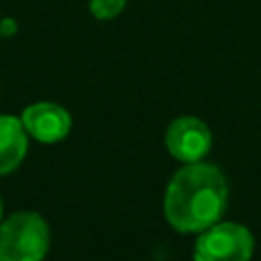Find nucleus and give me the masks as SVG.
<instances>
[{
	"mask_svg": "<svg viewBox=\"0 0 261 261\" xmlns=\"http://www.w3.org/2000/svg\"><path fill=\"white\" fill-rule=\"evenodd\" d=\"M48 222L35 211H18L0 222V261H41L48 252Z\"/></svg>",
	"mask_w": 261,
	"mask_h": 261,
	"instance_id": "f03ea898",
	"label": "nucleus"
},
{
	"mask_svg": "<svg viewBox=\"0 0 261 261\" xmlns=\"http://www.w3.org/2000/svg\"><path fill=\"white\" fill-rule=\"evenodd\" d=\"M28 153V130L21 119L0 115V176L14 172Z\"/></svg>",
	"mask_w": 261,
	"mask_h": 261,
	"instance_id": "423d86ee",
	"label": "nucleus"
},
{
	"mask_svg": "<svg viewBox=\"0 0 261 261\" xmlns=\"http://www.w3.org/2000/svg\"><path fill=\"white\" fill-rule=\"evenodd\" d=\"M124 7H126V0H90V12L99 21H110V18L119 16Z\"/></svg>",
	"mask_w": 261,
	"mask_h": 261,
	"instance_id": "0eeeda50",
	"label": "nucleus"
},
{
	"mask_svg": "<svg viewBox=\"0 0 261 261\" xmlns=\"http://www.w3.org/2000/svg\"><path fill=\"white\" fill-rule=\"evenodd\" d=\"M254 239L248 227L239 222H216L199 231L195 243V261H250Z\"/></svg>",
	"mask_w": 261,
	"mask_h": 261,
	"instance_id": "7ed1b4c3",
	"label": "nucleus"
},
{
	"mask_svg": "<svg viewBox=\"0 0 261 261\" xmlns=\"http://www.w3.org/2000/svg\"><path fill=\"white\" fill-rule=\"evenodd\" d=\"M21 122L28 135L44 144L60 142L71 130V115L53 101H39L35 106H28L21 115Z\"/></svg>",
	"mask_w": 261,
	"mask_h": 261,
	"instance_id": "39448f33",
	"label": "nucleus"
},
{
	"mask_svg": "<svg viewBox=\"0 0 261 261\" xmlns=\"http://www.w3.org/2000/svg\"><path fill=\"white\" fill-rule=\"evenodd\" d=\"M227 179L211 163H186L165 193V218L181 234H199L220 220L227 206Z\"/></svg>",
	"mask_w": 261,
	"mask_h": 261,
	"instance_id": "f257e3e1",
	"label": "nucleus"
},
{
	"mask_svg": "<svg viewBox=\"0 0 261 261\" xmlns=\"http://www.w3.org/2000/svg\"><path fill=\"white\" fill-rule=\"evenodd\" d=\"M165 147L176 161L197 163L211 149V130L197 117H176L167 126Z\"/></svg>",
	"mask_w": 261,
	"mask_h": 261,
	"instance_id": "20e7f679",
	"label": "nucleus"
},
{
	"mask_svg": "<svg viewBox=\"0 0 261 261\" xmlns=\"http://www.w3.org/2000/svg\"><path fill=\"white\" fill-rule=\"evenodd\" d=\"M0 220H3V199H0Z\"/></svg>",
	"mask_w": 261,
	"mask_h": 261,
	"instance_id": "6e6552de",
	"label": "nucleus"
}]
</instances>
